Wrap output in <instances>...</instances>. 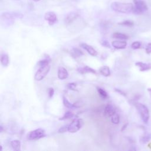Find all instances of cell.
<instances>
[{
  "label": "cell",
  "mask_w": 151,
  "mask_h": 151,
  "mask_svg": "<svg viewBox=\"0 0 151 151\" xmlns=\"http://www.w3.org/2000/svg\"><path fill=\"white\" fill-rule=\"evenodd\" d=\"M133 7L132 3L113 2L111 4V9L113 11L123 14H129L132 13L133 10Z\"/></svg>",
  "instance_id": "6da1fadb"
},
{
  "label": "cell",
  "mask_w": 151,
  "mask_h": 151,
  "mask_svg": "<svg viewBox=\"0 0 151 151\" xmlns=\"http://www.w3.org/2000/svg\"><path fill=\"white\" fill-rule=\"evenodd\" d=\"M135 107L139 113L142 121L145 123H147L149 119V112L147 108L140 103H135Z\"/></svg>",
  "instance_id": "7a4b0ae2"
},
{
  "label": "cell",
  "mask_w": 151,
  "mask_h": 151,
  "mask_svg": "<svg viewBox=\"0 0 151 151\" xmlns=\"http://www.w3.org/2000/svg\"><path fill=\"white\" fill-rule=\"evenodd\" d=\"M135 6L132 13L136 15H140L147 10V6L145 1L143 0H133Z\"/></svg>",
  "instance_id": "3957f363"
},
{
  "label": "cell",
  "mask_w": 151,
  "mask_h": 151,
  "mask_svg": "<svg viewBox=\"0 0 151 151\" xmlns=\"http://www.w3.org/2000/svg\"><path fill=\"white\" fill-rule=\"evenodd\" d=\"M84 121L82 119H75L67 125V131L70 133H76L79 131L83 126Z\"/></svg>",
  "instance_id": "277c9868"
},
{
  "label": "cell",
  "mask_w": 151,
  "mask_h": 151,
  "mask_svg": "<svg viewBox=\"0 0 151 151\" xmlns=\"http://www.w3.org/2000/svg\"><path fill=\"white\" fill-rule=\"evenodd\" d=\"M50 70V64L39 67V69L35 74L34 79L37 81H41L45 78Z\"/></svg>",
  "instance_id": "5b68a950"
},
{
  "label": "cell",
  "mask_w": 151,
  "mask_h": 151,
  "mask_svg": "<svg viewBox=\"0 0 151 151\" xmlns=\"http://www.w3.org/2000/svg\"><path fill=\"white\" fill-rule=\"evenodd\" d=\"M46 135L45 130L40 128L30 132L27 135V138L30 140H35L43 138L45 137Z\"/></svg>",
  "instance_id": "8992f818"
},
{
  "label": "cell",
  "mask_w": 151,
  "mask_h": 151,
  "mask_svg": "<svg viewBox=\"0 0 151 151\" xmlns=\"http://www.w3.org/2000/svg\"><path fill=\"white\" fill-rule=\"evenodd\" d=\"M44 19L48 21L50 26L54 25L57 21L56 14L53 12H47L44 15Z\"/></svg>",
  "instance_id": "52a82bcc"
},
{
  "label": "cell",
  "mask_w": 151,
  "mask_h": 151,
  "mask_svg": "<svg viewBox=\"0 0 151 151\" xmlns=\"http://www.w3.org/2000/svg\"><path fill=\"white\" fill-rule=\"evenodd\" d=\"M79 17V14L77 12H71L67 14L64 19V23L66 25H69L74 22Z\"/></svg>",
  "instance_id": "ba28073f"
},
{
  "label": "cell",
  "mask_w": 151,
  "mask_h": 151,
  "mask_svg": "<svg viewBox=\"0 0 151 151\" xmlns=\"http://www.w3.org/2000/svg\"><path fill=\"white\" fill-rule=\"evenodd\" d=\"M116 113V110L113 105L108 104L104 109V115L107 118H112Z\"/></svg>",
  "instance_id": "9c48e42d"
},
{
  "label": "cell",
  "mask_w": 151,
  "mask_h": 151,
  "mask_svg": "<svg viewBox=\"0 0 151 151\" xmlns=\"http://www.w3.org/2000/svg\"><path fill=\"white\" fill-rule=\"evenodd\" d=\"M57 76L59 79L64 80L68 77V73L65 68L63 67H60L58 69Z\"/></svg>",
  "instance_id": "30bf717a"
},
{
  "label": "cell",
  "mask_w": 151,
  "mask_h": 151,
  "mask_svg": "<svg viewBox=\"0 0 151 151\" xmlns=\"http://www.w3.org/2000/svg\"><path fill=\"white\" fill-rule=\"evenodd\" d=\"M3 17H4L6 19H10V20H13L16 18H19L21 19L23 18V16L21 13H14V12H11V13H4L2 15Z\"/></svg>",
  "instance_id": "8fae6325"
},
{
  "label": "cell",
  "mask_w": 151,
  "mask_h": 151,
  "mask_svg": "<svg viewBox=\"0 0 151 151\" xmlns=\"http://www.w3.org/2000/svg\"><path fill=\"white\" fill-rule=\"evenodd\" d=\"M80 46L84 48L85 50L87 51V52L90 54L91 56H96L98 55V52L97 51L91 46L90 45H88L87 44H85V43H82L80 44Z\"/></svg>",
  "instance_id": "7c38bea8"
},
{
  "label": "cell",
  "mask_w": 151,
  "mask_h": 151,
  "mask_svg": "<svg viewBox=\"0 0 151 151\" xmlns=\"http://www.w3.org/2000/svg\"><path fill=\"white\" fill-rule=\"evenodd\" d=\"M135 65L139 68V70L140 71H145L151 69V63H146L138 61L135 63Z\"/></svg>",
  "instance_id": "4fadbf2b"
},
{
  "label": "cell",
  "mask_w": 151,
  "mask_h": 151,
  "mask_svg": "<svg viewBox=\"0 0 151 151\" xmlns=\"http://www.w3.org/2000/svg\"><path fill=\"white\" fill-rule=\"evenodd\" d=\"M112 46L116 49H124L127 46V43L125 41L115 40L112 42Z\"/></svg>",
  "instance_id": "5bb4252c"
},
{
  "label": "cell",
  "mask_w": 151,
  "mask_h": 151,
  "mask_svg": "<svg viewBox=\"0 0 151 151\" xmlns=\"http://www.w3.org/2000/svg\"><path fill=\"white\" fill-rule=\"evenodd\" d=\"M79 73L81 74H86V73H96L95 70L89 67V66H84L83 67H79L78 69Z\"/></svg>",
  "instance_id": "9a60e30c"
},
{
  "label": "cell",
  "mask_w": 151,
  "mask_h": 151,
  "mask_svg": "<svg viewBox=\"0 0 151 151\" xmlns=\"http://www.w3.org/2000/svg\"><path fill=\"white\" fill-rule=\"evenodd\" d=\"M99 73L105 77H108L110 75V70L109 67L104 66L99 68Z\"/></svg>",
  "instance_id": "2e32d148"
},
{
  "label": "cell",
  "mask_w": 151,
  "mask_h": 151,
  "mask_svg": "<svg viewBox=\"0 0 151 151\" xmlns=\"http://www.w3.org/2000/svg\"><path fill=\"white\" fill-rule=\"evenodd\" d=\"M70 53H71V55L72 56V57H73L74 58L80 57L83 55V52L80 50H79V48H73L71 50Z\"/></svg>",
  "instance_id": "e0dca14e"
},
{
  "label": "cell",
  "mask_w": 151,
  "mask_h": 151,
  "mask_svg": "<svg viewBox=\"0 0 151 151\" xmlns=\"http://www.w3.org/2000/svg\"><path fill=\"white\" fill-rule=\"evenodd\" d=\"M11 146L12 148L16 151L21 150V142L19 140H13L11 142Z\"/></svg>",
  "instance_id": "ac0fdd59"
},
{
  "label": "cell",
  "mask_w": 151,
  "mask_h": 151,
  "mask_svg": "<svg viewBox=\"0 0 151 151\" xmlns=\"http://www.w3.org/2000/svg\"><path fill=\"white\" fill-rule=\"evenodd\" d=\"M151 139V133L143 134L140 137V142L142 144L146 143Z\"/></svg>",
  "instance_id": "d6986e66"
},
{
  "label": "cell",
  "mask_w": 151,
  "mask_h": 151,
  "mask_svg": "<svg viewBox=\"0 0 151 151\" xmlns=\"http://www.w3.org/2000/svg\"><path fill=\"white\" fill-rule=\"evenodd\" d=\"M1 63L4 66L7 67L9 64V57L7 54H2L1 56Z\"/></svg>",
  "instance_id": "ffe728a7"
},
{
  "label": "cell",
  "mask_w": 151,
  "mask_h": 151,
  "mask_svg": "<svg viewBox=\"0 0 151 151\" xmlns=\"http://www.w3.org/2000/svg\"><path fill=\"white\" fill-rule=\"evenodd\" d=\"M112 37L114 38H116V39L120 40H125L128 39L127 36H126L125 34L120 33H115L112 35Z\"/></svg>",
  "instance_id": "44dd1931"
},
{
  "label": "cell",
  "mask_w": 151,
  "mask_h": 151,
  "mask_svg": "<svg viewBox=\"0 0 151 151\" xmlns=\"http://www.w3.org/2000/svg\"><path fill=\"white\" fill-rule=\"evenodd\" d=\"M63 102L64 106L66 108H68V109H73V108H74L76 107V105H75L71 103L68 100V99H67L66 97H64V96L63 97Z\"/></svg>",
  "instance_id": "7402d4cb"
},
{
  "label": "cell",
  "mask_w": 151,
  "mask_h": 151,
  "mask_svg": "<svg viewBox=\"0 0 151 151\" xmlns=\"http://www.w3.org/2000/svg\"><path fill=\"white\" fill-rule=\"evenodd\" d=\"M97 90H98V92L99 95H100V96L102 98L105 99L108 98V95L107 92L104 89H103L102 88H98Z\"/></svg>",
  "instance_id": "603a6c76"
},
{
  "label": "cell",
  "mask_w": 151,
  "mask_h": 151,
  "mask_svg": "<svg viewBox=\"0 0 151 151\" xmlns=\"http://www.w3.org/2000/svg\"><path fill=\"white\" fill-rule=\"evenodd\" d=\"M74 116V115L72 112H70V111H67L65 113V114L64 115V116L61 118L59 120H66V119H68L70 118H72Z\"/></svg>",
  "instance_id": "cb8c5ba5"
},
{
  "label": "cell",
  "mask_w": 151,
  "mask_h": 151,
  "mask_svg": "<svg viewBox=\"0 0 151 151\" xmlns=\"http://www.w3.org/2000/svg\"><path fill=\"white\" fill-rule=\"evenodd\" d=\"M119 24L120 26H123L126 27H132L134 25V23L131 20H126L122 23H119Z\"/></svg>",
  "instance_id": "d4e9b609"
},
{
  "label": "cell",
  "mask_w": 151,
  "mask_h": 151,
  "mask_svg": "<svg viewBox=\"0 0 151 151\" xmlns=\"http://www.w3.org/2000/svg\"><path fill=\"white\" fill-rule=\"evenodd\" d=\"M111 121L114 124H119V121H120V118H119V115H118L117 113H115L112 118H111Z\"/></svg>",
  "instance_id": "484cf974"
},
{
  "label": "cell",
  "mask_w": 151,
  "mask_h": 151,
  "mask_svg": "<svg viewBox=\"0 0 151 151\" xmlns=\"http://www.w3.org/2000/svg\"><path fill=\"white\" fill-rule=\"evenodd\" d=\"M49 60H48L47 58L46 59H44V60H40L37 64L38 66V67H41V66H46V65H48L49 64Z\"/></svg>",
  "instance_id": "4316f807"
},
{
  "label": "cell",
  "mask_w": 151,
  "mask_h": 151,
  "mask_svg": "<svg viewBox=\"0 0 151 151\" xmlns=\"http://www.w3.org/2000/svg\"><path fill=\"white\" fill-rule=\"evenodd\" d=\"M76 86L77 85L75 83H70L67 85V88L71 90H76Z\"/></svg>",
  "instance_id": "83f0119b"
},
{
  "label": "cell",
  "mask_w": 151,
  "mask_h": 151,
  "mask_svg": "<svg viewBox=\"0 0 151 151\" xmlns=\"http://www.w3.org/2000/svg\"><path fill=\"white\" fill-rule=\"evenodd\" d=\"M131 47L134 50L139 49L140 47V43L139 41H135L131 44Z\"/></svg>",
  "instance_id": "f1b7e54d"
},
{
  "label": "cell",
  "mask_w": 151,
  "mask_h": 151,
  "mask_svg": "<svg viewBox=\"0 0 151 151\" xmlns=\"http://www.w3.org/2000/svg\"><path fill=\"white\" fill-rule=\"evenodd\" d=\"M146 52L147 54L151 53V43L147 44L146 47Z\"/></svg>",
  "instance_id": "f546056e"
},
{
  "label": "cell",
  "mask_w": 151,
  "mask_h": 151,
  "mask_svg": "<svg viewBox=\"0 0 151 151\" xmlns=\"http://www.w3.org/2000/svg\"><path fill=\"white\" fill-rule=\"evenodd\" d=\"M66 131H67V125L63 126V127H61L59 129V130H58V132L59 133H64V132H65Z\"/></svg>",
  "instance_id": "4dcf8cb0"
},
{
  "label": "cell",
  "mask_w": 151,
  "mask_h": 151,
  "mask_svg": "<svg viewBox=\"0 0 151 151\" xmlns=\"http://www.w3.org/2000/svg\"><path fill=\"white\" fill-rule=\"evenodd\" d=\"M48 96L50 98H51L53 96V95L54 93V90L53 88H50L48 90Z\"/></svg>",
  "instance_id": "1f68e13d"
},
{
  "label": "cell",
  "mask_w": 151,
  "mask_h": 151,
  "mask_svg": "<svg viewBox=\"0 0 151 151\" xmlns=\"http://www.w3.org/2000/svg\"><path fill=\"white\" fill-rule=\"evenodd\" d=\"M127 126V124H126L123 127H122V130H123L124 129H125L126 128V126Z\"/></svg>",
  "instance_id": "d6a6232c"
},
{
  "label": "cell",
  "mask_w": 151,
  "mask_h": 151,
  "mask_svg": "<svg viewBox=\"0 0 151 151\" xmlns=\"http://www.w3.org/2000/svg\"><path fill=\"white\" fill-rule=\"evenodd\" d=\"M147 92L150 93V97H151V88L147 89Z\"/></svg>",
  "instance_id": "836d02e7"
},
{
  "label": "cell",
  "mask_w": 151,
  "mask_h": 151,
  "mask_svg": "<svg viewBox=\"0 0 151 151\" xmlns=\"http://www.w3.org/2000/svg\"><path fill=\"white\" fill-rule=\"evenodd\" d=\"M0 127H1V132H3V127L2 126H1Z\"/></svg>",
  "instance_id": "e575fe53"
},
{
  "label": "cell",
  "mask_w": 151,
  "mask_h": 151,
  "mask_svg": "<svg viewBox=\"0 0 151 151\" xmlns=\"http://www.w3.org/2000/svg\"><path fill=\"white\" fill-rule=\"evenodd\" d=\"M33 1H36V2H37V1H40V0H33Z\"/></svg>",
  "instance_id": "d590c367"
},
{
  "label": "cell",
  "mask_w": 151,
  "mask_h": 151,
  "mask_svg": "<svg viewBox=\"0 0 151 151\" xmlns=\"http://www.w3.org/2000/svg\"><path fill=\"white\" fill-rule=\"evenodd\" d=\"M17 1H18V0H17Z\"/></svg>",
  "instance_id": "8d00e7d4"
}]
</instances>
